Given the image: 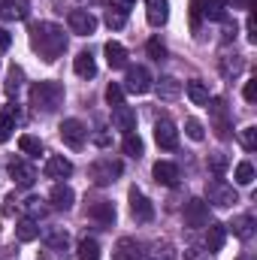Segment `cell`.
<instances>
[{"label":"cell","mask_w":257,"mask_h":260,"mask_svg":"<svg viewBox=\"0 0 257 260\" xmlns=\"http://www.w3.org/2000/svg\"><path fill=\"white\" fill-rule=\"evenodd\" d=\"M30 46L40 52V58L43 61H58L61 55H64L67 49V34L64 27H58V24H52V21H40V24H34L30 27Z\"/></svg>","instance_id":"6da1fadb"},{"label":"cell","mask_w":257,"mask_h":260,"mask_svg":"<svg viewBox=\"0 0 257 260\" xmlns=\"http://www.w3.org/2000/svg\"><path fill=\"white\" fill-rule=\"evenodd\" d=\"M64 103V85L61 82H37L30 88V106L37 112H55Z\"/></svg>","instance_id":"7a4b0ae2"},{"label":"cell","mask_w":257,"mask_h":260,"mask_svg":"<svg viewBox=\"0 0 257 260\" xmlns=\"http://www.w3.org/2000/svg\"><path fill=\"white\" fill-rule=\"evenodd\" d=\"M206 203L209 206H218V209H230L233 203H239V197L233 191V185H227L221 179H212L206 185Z\"/></svg>","instance_id":"3957f363"},{"label":"cell","mask_w":257,"mask_h":260,"mask_svg":"<svg viewBox=\"0 0 257 260\" xmlns=\"http://www.w3.org/2000/svg\"><path fill=\"white\" fill-rule=\"evenodd\" d=\"M121 160H112V157H100V160H94L91 164V170H88V176H91V182L94 185H112L118 176H121Z\"/></svg>","instance_id":"277c9868"},{"label":"cell","mask_w":257,"mask_h":260,"mask_svg":"<svg viewBox=\"0 0 257 260\" xmlns=\"http://www.w3.org/2000/svg\"><path fill=\"white\" fill-rule=\"evenodd\" d=\"M206 103H209V115H212V127H215V133H218L221 139H227V136H230V109H227V100L209 97Z\"/></svg>","instance_id":"5b68a950"},{"label":"cell","mask_w":257,"mask_h":260,"mask_svg":"<svg viewBox=\"0 0 257 260\" xmlns=\"http://www.w3.org/2000/svg\"><path fill=\"white\" fill-rule=\"evenodd\" d=\"M151 73L145 70V67H127V76H124V91H130V94H148L151 91Z\"/></svg>","instance_id":"8992f818"},{"label":"cell","mask_w":257,"mask_h":260,"mask_svg":"<svg viewBox=\"0 0 257 260\" xmlns=\"http://www.w3.org/2000/svg\"><path fill=\"white\" fill-rule=\"evenodd\" d=\"M67 24H70V34H76V37H91L97 30V18L88 9H73L67 15Z\"/></svg>","instance_id":"52a82bcc"},{"label":"cell","mask_w":257,"mask_h":260,"mask_svg":"<svg viewBox=\"0 0 257 260\" xmlns=\"http://www.w3.org/2000/svg\"><path fill=\"white\" fill-rule=\"evenodd\" d=\"M209 224V203L206 200H188L185 203V227H191V230H200V227H206Z\"/></svg>","instance_id":"ba28073f"},{"label":"cell","mask_w":257,"mask_h":260,"mask_svg":"<svg viewBox=\"0 0 257 260\" xmlns=\"http://www.w3.org/2000/svg\"><path fill=\"white\" fill-rule=\"evenodd\" d=\"M61 139H64L70 148H82L85 145V139H88V130H85V124L79 121V118H67V121H61Z\"/></svg>","instance_id":"9c48e42d"},{"label":"cell","mask_w":257,"mask_h":260,"mask_svg":"<svg viewBox=\"0 0 257 260\" xmlns=\"http://www.w3.org/2000/svg\"><path fill=\"white\" fill-rule=\"evenodd\" d=\"M127 200H130V215H133L136 221L148 224V221L154 218V206H151V200H148V197L142 194V191H136V188H133Z\"/></svg>","instance_id":"30bf717a"},{"label":"cell","mask_w":257,"mask_h":260,"mask_svg":"<svg viewBox=\"0 0 257 260\" xmlns=\"http://www.w3.org/2000/svg\"><path fill=\"white\" fill-rule=\"evenodd\" d=\"M154 139H157L160 148L173 151V148L179 145V130H176V124H173L170 118H160V121L154 124Z\"/></svg>","instance_id":"8fae6325"},{"label":"cell","mask_w":257,"mask_h":260,"mask_svg":"<svg viewBox=\"0 0 257 260\" xmlns=\"http://www.w3.org/2000/svg\"><path fill=\"white\" fill-rule=\"evenodd\" d=\"M151 176H154V182L164 185V188H176V185H179V167H176L173 160H157L154 170H151Z\"/></svg>","instance_id":"7c38bea8"},{"label":"cell","mask_w":257,"mask_h":260,"mask_svg":"<svg viewBox=\"0 0 257 260\" xmlns=\"http://www.w3.org/2000/svg\"><path fill=\"white\" fill-rule=\"evenodd\" d=\"M30 15L27 0H0V18L3 21H24Z\"/></svg>","instance_id":"4fadbf2b"},{"label":"cell","mask_w":257,"mask_h":260,"mask_svg":"<svg viewBox=\"0 0 257 260\" xmlns=\"http://www.w3.org/2000/svg\"><path fill=\"white\" fill-rule=\"evenodd\" d=\"M9 176L15 179L18 188H30L37 182V170L30 164H24V160H9Z\"/></svg>","instance_id":"5bb4252c"},{"label":"cell","mask_w":257,"mask_h":260,"mask_svg":"<svg viewBox=\"0 0 257 260\" xmlns=\"http://www.w3.org/2000/svg\"><path fill=\"white\" fill-rule=\"evenodd\" d=\"M112 257H115V260H142V257H145V251H142V245H139L136 239L124 236V239H118V242H115Z\"/></svg>","instance_id":"9a60e30c"},{"label":"cell","mask_w":257,"mask_h":260,"mask_svg":"<svg viewBox=\"0 0 257 260\" xmlns=\"http://www.w3.org/2000/svg\"><path fill=\"white\" fill-rule=\"evenodd\" d=\"M112 124L121 130L124 136L133 133V130H136V109H130V106H124V103L115 106V109H112Z\"/></svg>","instance_id":"2e32d148"},{"label":"cell","mask_w":257,"mask_h":260,"mask_svg":"<svg viewBox=\"0 0 257 260\" xmlns=\"http://www.w3.org/2000/svg\"><path fill=\"white\" fill-rule=\"evenodd\" d=\"M145 18H148V24H154V27L167 24V18H170V3H167V0H145Z\"/></svg>","instance_id":"e0dca14e"},{"label":"cell","mask_w":257,"mask_h":260,"mask_svg":"<svg viewBox=\"0 0 257 260\" xmlns=\"http://www.w3.org/2000/svg\"><path fill=\"white\" fill-rule=\"evenodd\" d=\"M88 218H94L97 224H112L115 221V206L109 200H97L88 206Z\"/></svg>","instance_id":"ac0fdd59"},{"label":"cell","mask_w":257,"mask_h":260,"mask_svg":"<svg viewBox=\"0 0 257 260\" xmlns=\"http://www.w3.org/2000/svg\"><path fill=\"white\" fill-rule=\"evenodd\" d=\"M49 179H67L70 173H73V164L67 160L64 154H55V157H49L46 160V170H43Z\"/></svg>","instance_id":"d6986e66"},{"label":"cell","mask_w":257,"mask_h":260,"mask_svg":"<svg viewBox=\"0 0 257 260\" xmlns=\"http://www.w3.org/2000/svg\"><path fill=\"white\" fill-rule=\"evenodd\" d=\"M224 239H227V227L224 224H206V248L212 254L224 248Z\"/></svg>","instance_id":"ffe728a7"},{"label":"cell","mask_w":257,"mask_h":260,"mask_svg":"<svg viewBox=\"0 0 257 260\" xmlns=\"http://www.w3.org/2000/svg\"><path fill=\"white\" fill-rule=\"evenodd\" d=\"M15 121H18V109H15V103L3 106V112H0V142H6V139L12 136Z\"/></svg>","instance_id":"44dd1931"},{"label":"cell","mask_w":257,"mask_h":260,"mask_svg":"<svg viewBox=\"0 0 257 260\" xmlns=\"http://www.w3.org/2000/svg\"><path fill=\"white\" fill-rule=\"evenodd\" d=\"M106 64L112 67V70H124L127 67V49L121 46V43H106Z\"/></svg>","instance_id":"7402d4cb"},{"label":"cell","mask_w":257,"mask_h":260,"mask_svg":"<svg viewBox=\"0 0 257 260\" xmlns=\"http://www.w3.org/2000/svg\"><path fill=\"white\" fill-rule=\"evenodd\" d=\"M200 15L209 21H224L227 18V3L224 0H200Z\"/></svg>","instance_id":"603a6c76"},{"label":"cell","mask_w":257,"mask_h":260,"mask_svg":"<svg viewBox=\"0 0 257 260\" xmlns=\"http://www.w3.org/2000/svg\"><path fill=\"white\" fill-rule=\"evenodd\" d=\"M73 70H76V76H82V79H94V76H97L94 55H91V52H79L76 61H73Z\"/></svg>","instance_id":"cb8c5ba5"},{"label":"cell","mask_w":257,"mask_h":260,"mask_svg":"<svg viewBox=\"0 0 257 260\" xmlns=\"http://www.w3.org/2000/svg\"><path fill=\"white\" fill-rule=\"evenodd\" d=\"M151 88L157 91V97H160V100H176V97L182 94V85H179L173 76H164V79H160L157 85H151Z\"/></svg>","instance_id":"d4e9b609"},{"label":"cell","mask_w":257,"mask_h":260,"mask_svg":"<svg viewBox=\"0 0 257 260\" xmlns=\"http://www.w3.org/2000/svg\"><path fill=\"white\" fill-rule=\"evenodd\" d=\"M49 200H52V206H55V209H70V206H73V200H76V194H73V188H70V185H55V188H52V194H49Z\"/></svg>","instance_id":"484cf974"},{"label":"cell","mask_w":257,"mask_h":260,"mask_svg":"<svg viewBox=\"0 0 257 260\" xmlns=\"http://www.w3.org/2000/svg\"><path fill=\"white\" fill-rule=\"evenodd\" d=\"M233 236H239V239H251L254 236V215H239V218H233Z\"/></svg>","instance_id":"4316f807"},{"label":"cell","mask_w":257,"mask_h":260,"mask_svg":"<svg viewBox=\"0 0 257 260\" xmlns=\"http://www.w3.org/2000/svg\"><path fill=\"white\" fill-rule=\"evenodd\" d=\"M15 236H18V242H34V239L40 236L37 221H34V218H21V221L15 224Z\"/></svg>","instance_id":"83f0119b"},{"label":"cell","mask_w":257,"mask_h":260,"mask_svg":"<svg viewBox=\"0 0 257 260\" xmlns=\"http://www.w3.org/2000/svg\"><path fill=\"white\" fill-rule=\"evenodd\" d=\"M76 257L79 260H100V242L91 239V236H85L79 242V248H76Z\"/></svg>","instance_id":"f1b7e54d"},{"label":"cell","mask_w":257,"mask_h":260,"mask_svg":"<svg viewBox=\"0 0 257 260\" xmlns=\"http://www.w3.org/2000/svg\"><path fill=\"white\" fill-rule=\"evenodd\" d=\"M43 239H46V245H49V248H55V251H64L67 245H70V236H67V230H61V227L46 230V233H43Z\"/></svg>","instance_id":"f546056e"},{"label":"cell","mask_w":257,"mask_h":260,"mask_svg":"<svg viewBox=\"0 0 257 260\" xmlns=\"http://www.w3.org/2000/svg\"><path fill=\"white\" fill-rule=\"evenodd\" d=\"M188 97H191L194 106H206V100H209V88H206V82H200V79H194V82H188Z\"/></svg>","instance_id":"4dcf8cb0"},{"label":"cell","mask_w":257,"mask_h":260,"mask_svg":"<svg viewBox=\"0 0 257 260\" xmlns=\"http://www.w3.org/2000/svg\"><path fill=\"white\" fill-rule=\"evenodd\" d=\"M242 67H245V61H242V55H224L221 58V73L227 76V79H233V76H239L242 73Z\"/></svg>","instance_id":"1f68e13d"},{"label":"cell","mask_w":257,"mask_h":260,"mask_svg":"<svg viewBox=\"0 0 257 260\" xmlns=\"http://www.w3.org/2000/svg\"><path fill=\"white\" fill-rule=\"evenodd\" d=\"M18 148H21L24 154L37 157V154H43V139H40V136H30V133H24V136H18Z\"/></svg>","instance_id":"d6a6232c"},{"label":"cell","mask_w":257,"mask_h":260,"mask_svg":"<svg viewBox=\"0 0 257 260\" xmlns=\"http://www.w3.org/2000/svg\"><path fill=\"white\" fill-rule=\"evenodd\" d=\"M24 212H27V218H46V212H49V206H46V200H40V197H30V200H24Z\"/></svg>","instance_id":"836d02e7"},{"label":"cell","mask_w":257,"mask_h":260,"mask_svg":"<svg viewBox=\"0 0 257 260\" xmlns=\"http://www.w3.org/2000/svg\"><path fill=\"white\" fill-rule=\"evenodd\" d=\"M227 167H230V160H227V154H221V151H215V154H209V170L215 173V179H221V176L227 173Z\"/></svg>","instance_id":"e575fe53"},{"label":"cell","mask_w":257,"mask_h":260,"mask_svg":"<svg viewBox=\"0 0 257 260\" xmlns=\"http://www.w3.org/2000/svg\"><path fill=\"white\" fill-rule=\"evenodd\" d=\"M121 148H124V154H130V157H142V139H139L136 133H127V136H124Z\"/></svg>","instance_id":"d590c367"},{"label":"cell","mask_w":257,"mask_h":260,"mask_svg":"<svg viewBox=\"0 0 257 260\" xmlns=\"http://www.w3.org/2000/svg\"><path fill=\"white\" fill-rule=\"evenodd\" d=\"M251 182H254V167L248 160L236 164V185H251Z\"/></svg>","instance_id":"8d00e7d4"},{"label":"cell","mask_w":257,"mask_h":260,"mask_svg":"<svg viewBox=\"0 0 257 260\" xmlns=\"http://www.w3.org/2000/svg\"><path fill=\"white\" fill-rule=\"evenodd\" d=\"M239 142L245 151H254L257 148V127H242L239 130Z\"/></svg>","instance_id":"74e56055"},{"label":"cell","mask_w":257,"mask_h":260,"mask_svg":"<svg viewBox=\"0 0 257 260\" xmlns=\"http://www.w3.org/2000/svg\"><path fill=\"white\" fill-rule=\"evenodd\" d=\"M106 24H109V27H112V30H121V27H124V24H127V15H124V12H118V9H112V6H109V9H106Z\"/></svg>","instance_id":"f35d334b"},{"label":"cell","mask_w":257,"mask_h":260,"mask_svg":"<svg viewBox=\"0 0 257 260\" xmlns=\"http://www.w3.org/2000/svg\"><path fill=\"white\" fill-rule=\"evenodd\" d=\"M106 103H109V106H121V103H124V88H121L118 82H112V85L106 88Z\"/></svg>","instance_id":"ab89813d"},{"label":"cell","mask_w":257,"mask_h":260,"mask_svg":"<svg viewBox=\"0 0 257 260\" xmlns=\"http://www.w3.org/2000/svg\"><path fill=\"white\" fill-rule=\"evenodd\" d=\"M21 76H24V73H21L18 67H12V70H9V79H6V94H9V97L18 91V85H21Z\"/></svg>","instance_id":"60d3db41"},{"label":"cell","mask_w":257,"mask_h":260,"mask_svg":"<svg viewBox=\"0 0 257 260\" xmlns=\"http://www.w3.org/2000/svg\"><path fill=\"white\" fill-rule=\"evenodd\" d=\"M185 133L191 136L194 142H200V139L206 136V130H203V124H200L197 118H188V121H185Z\"/></svg>","instance_id":"b9f144b4"},{"label":"cell","mask_w":257,"mask_h":260,"mask_svg":"<svg viewBox=\"0 0 257 260\" xmlns=\"http://www.w3.org/2000/svg\"><path fill=\"white\" fill-rule=\"evenodd\" d=\"M145 49H148V55H151L154 61H164V58H167V46H164L160 40H148Z\"/></svg>","instance_id":"7bdbcfd3"},{"label":"cell","mask_w":257,"mask_h":260,"mask_svg":"<svg viewBox=\"0 0 257 260\" xmlns=\"http://www.w3.org/2000/svg\"><path fill=\"white\" fill-rule=\"evenodd\" d=\"M245 30H248V40L257 43V21H254V9H248V21H245Z\"/></svg>","instance_id":"ee69618b"},{"label":"cell","mask_w":257,"mask_h":260,"mask_svg":"<svg viewBox=\"0 0 257 260\" xmlns=\"http://www.w3.org/2000/svg\"><path fill=\"white\" fill-rule=\"evenodd\" d=\"M242 97H245L248 103H254V100H257V79L245 82V91H242Z\"/></svg>","instance_id":"f6af8a7d"},{"label":"cell","mask_w":257,"mask_h":260,"mask_svg":"<svg viewBox=\"0 0 257 260\" xmlns=\"http://www.w3.org/2000/svg\"><path fill=\"white\" fill-rule=\"evenodd\" d=\"M133 3H136V0H112V9H118V12L127 15L130 9H133Z\"/></svg>","instance_id":"bcb514c9"},{"label":"cell","mask_w":257,"mask_h":260,"mask_svg":"<svg viewBox=\"0 0 257 260\" xmlns=\"http://www.w3.org/2000/svg\"><path fill=\"white\" fill-rule=\"evenodd\" d=\"M191 21H194V30L200 27V0H191Z\"/></svg>","instance_id":"7dc6e473"},{"label":"cell","mask_w":257,"mask_h":260,"mask_svg":"<svg viewBox=\"0 0 257 260\" xmlns=\"http://www.w3.org/2000/svg\"><path fill=\"white\" fill-rule=\"evenodd\" d=\"M9 46H12V37H9V30H3V27H0V52H6Z\"/></svg>","instance_id":"c3c4849f"},{"label":"cell","mask_w":257,"mask_h":260,"mask_svg":"<svg viewBox=\"0 0 257 260\" xmlns=\"http://www.w3.org/2000/svg\"><path fill=\"white\" fill-rule=\"evenodd\" d=\"M12 212H15V194H9L3 200V215H12Z\"/></svg>","instance_id":"681fc988"},{"label":"cell","mask_w":257,"mask_h":260,"mask_svg":"<svg viewBox=\"0 0 257 260\" xmlns=\"http://www.w3.org/2000/svg\"><path fill=\"white\" fill-rule=\"evenodd\" d=\"M230 3H233V9H248L254 0H230Z\"/></svg>","instance_id":"f907efd6"}]
</instances>
